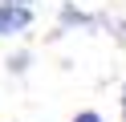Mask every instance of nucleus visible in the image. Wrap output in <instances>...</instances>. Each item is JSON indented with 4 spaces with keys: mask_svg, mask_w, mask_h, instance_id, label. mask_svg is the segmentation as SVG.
Here are the masks:
<instances>
[{
    "mask_svg": "<svg viewBox=\"0 0 126 122\" xmlns=\"http://www.w3.org/2000/svg\"><path fill=\"white\" fill-rule=\"evenodd\" d=\"M29 61H33L29 53H12V57H8V69H12V73H25V69H29Z\"/></svg>",
    "mask_w": 126,
    "mask_h": 122,
    "instance_id": "3",
    "label": "nucleus"
},
{
    "mask_svg": "<svg viewBox=\"0 0 126 122\" xmlns=\"http://www.w3.org/2000/svg\"><path fill=\"white\" fill-rule=\"evenodd\" d=\"M73 122H106V118H102L98 110H77V114H73Z\"/></svg>",
    "mask_w": 126,
    "mask_h": 122,
    "instance_id": "4",
    "label": "nucleus"
},
{
    "mask_svg": "<svg viewBox=\"0 0 126 122\" xmlns=\"http://www.w3.org/2000/svg\"><path fill=\"white\" fill-rule=\"evenodd\" d=\"M90 24H98V16L81 12V8H73V4L61 8V29H90Z\"/></svg>",
    "mask_w": 126,
    "mask_h": 122,
    "instance_id": "2",
    "label": "nucleus"
},
{
    "mask_svg": "<svg viewBox=\"0 0 126 122\" xmlns=\"http://www.w3.org/2000/svg\"><path fill=\"white\" fill-rule=\"evenodd\" d=\"M122 122H126V106H122Z\"/></svg>",
    "mask_w": 126,
    "mask_h": 122,
    "instance_id": "7",
    "label": "nucleus"
},
{
    "mask_svg": "<svg viewBox=\"0 0 126 122\" xmlns=\"http://www.w3.org/2000/svg\"><path fill=\"white\" fill-rule=\"evenodd\" d=\"M33 24V12L29 4H8V0H0V37H16Z\"/></svg>",
    "mask_w": 126,
    "mask_h": 122,
    "instance_id": "1",
    "label": "nucleus"
},
{
    "mask_svg": "<svg viewBox=\"0 0 126 122\" xmlns=\"http://www.w3.org/2000/svg\"><path fill=\"white\" fill-rule=\"evenodd\" d=\"M8 4H33V0H8Z\"/></svg>",
    "mask_w": 126,
    "mask_h": 122,
    "instance_id": "5",
    "label": "nucleus"
},
{
    "mask_svg": "<svg viewBox=\"0 0 126 122\" xmlns=\"http://www.w3.org/2000/svg\"><path fill=\"white\" fill-rule=\"evenodd\" d=\"M122 106H126V81H122Z\"/></svg>",
    "mask_w": 126,
    "mask_h": 122,
    "instance_id": "6",
    "label": "nucleus"
}]
</instances>
